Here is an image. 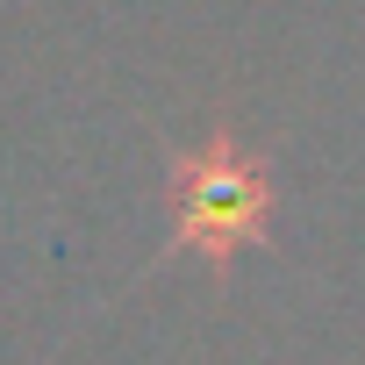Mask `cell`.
<instances>
[{
	"instance_id": "cell-1",
	"label": "cell",
	"mask_w": 365,
	"mask_h": 365,
	"mask_svg": "<svg viewBox=\"0 0 365 365\" xmlns=\"http://www.w3.org/2000/svg\"><path fill=\"white\" fill-rule=\"evenodd\" d=\"M165 208H172V251L201 258L215 279L272 244L279 222V172L265 150L237 143L230 129H208L201 143H179L165 172Z\"/></svg>"
}]
</instances>
